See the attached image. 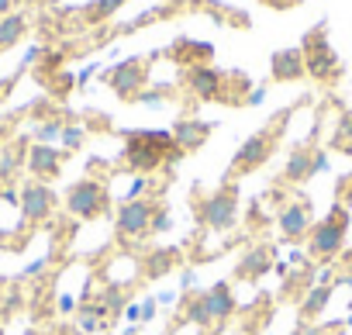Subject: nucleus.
Returning a JSON list of instances; mask_svg holds the SVG:
<instances>
[{
  "mask_svg": "<svg viewBox=\"0 0 352 335\" xmlns=\"http://www.w3.org/2000/svg\"><path fill=\"white\" fill-rule=\"evenodd\" d=\"M221 83H225L221 73H218L214 66H208V63L187 69V87H190L201 100H214V97H221Z\"/></svg>",
  "mask_w": 352,
  "mask_h": 335,
  "instance_id": "obj_13",
  "label": "nucleus"
},
{
  "mask_svg": "<svg viewBox=\"0 0 352 335\" xmlns=\"http://www.w3.org/2000/svg\"><path fill=\"white\" fill-rule=\"evenodd\" d=\"M104 307H107V314L111 318H118V314H124V307H128V297H124V287H118V283H104V290H100V297H97Z\"/></svg>",
  "mask_w": 352,
  "mask_h": 335,
  "instance_id": "obj_21",
  "label": "nucleus"
},
{
  "mask_svg": "<svg viewBox=\"0 0 352 335\" xmlns=\"http://www.w3.org/2000/svg\"><path fill=\"white\" fill-rule=\"evenodd\" d=\"M180 155H187L180 145H176L173 131H159V128H135V131H124V170L145 177L159 166H169Z\"/></svg>",
  "mask_w": 352,
  "mask_h": 335,
  "instance_id": "obj_1",
  "label": "nucleus"
},
{
  "mask_svg": "<svg viewBox=\"0 0 352 335\" xmlns=\"http://www.w3.org/2000/svg\"><path fill=\"white\" fill-rule=\"evenodd\" d=\"M349 325H352V311H349Z\"/></svg>",
  "mask_w": 352,
  "mask_h": 335,
  "instance_id": "obj_45",
  "label": "nucleus"
},
{
  "mask_svg": "<svg viewBox=\"0 0 352 335\" xmlns=\"http://www.w3.org/2000/svg\"><path fill=\"white\" fill-rule=\"evenodd\" d=\"M321 328H324V325H307V321H300V325H297L290 335H324Z\"/></svg>",
  "mask_w": 352,
  "mask_h": 335,
  "instance_id": "obj_35",
  "label": "nucleus"
},
{
  "mask_svg": "<svg viewBox=\"0 0 352 335\" xmlns=\"http://www.w3.org/2000/svg\"><path fill=\"white\" fill-rule=\"evenodd\" d=\"M266 4H270V8H276V11H287V8H294V4H297V0H266Z\"/></svg>",
  "mask_w": 352,
  "mask_h": 335,
  "instance_id": "obj_40",
  "label": "nucleus"
},
{
  "mask_svg": "<svg viewBox=\"0 0 352 335\" xmlns=\"http://www.w3.org/2000/svg\"><path fill=\"white\" fill-rule=\"evenodd\" d=\"M173 263H180V249H155V252L145 259V273H148L152 280H159V277H166V273L173 270Z\"/></svg>",
  "mask_w": 352,
  "mask_h": 335,
  "instance_id": "obj_20",
  "label": "nucleus"
},
{
  "mask_svg": "<svg viewBox=\"0 0 352 335\" xmlns=\"http://www.w3.org/2000/svg\"><path fill=\"white\" fill-rule=\"evenodd\" d=\"M45 266H49V256H42V259H35V263H32V266H28V270H25L21 277H38V273H42Z\"/></svg>",
  "mask_w": 352,
  "mask_h": 335,
  "instance_id": "obj_38",
  "label": "nucleus"
},
{
  "mask_svg": "<svg viewBox=\"0 0 352 335\" xmlns=\"http://www.w3.org/2000/svg\"><path fill=\"white\" fill-rule=\"evenodd\" d=\"M331 294H335L331 283H314V287L304 294V301H300V307H297V318H300V321H311V318L324 314V307L331 304Z\"/></svg>",
  "mask_w": 352,
  "mask_h": 335,
  "instance_id": "obj_17",
  "label": "nucleus"
},
{
  "mask_svg": "<svg viewBox=\"0 0 352 335\" xmlns=\"http://www.w3.org/2000/svg\"><path fill=\"white\" fill-rule=\"evenodd\" d=\"M155 301H159V304H173V301H176V294H173V290H162Z\"/></svg>",
  "mask_w": 352,
  "mask_h": 335,
  "instance_id": "obj_41",
  "label": "nucleus"
},
{
  "mask_svg": "<svg viewBox=\"0 0 352 335\" xmlns=\"http://www.w3.org/2000/svg\"><path fill=\"white\" fill-rule=\"evenodd\" d=\"M276 142H280L276 128H263V131H256L252 138H245V142L239 145L235 159H232V177H239V173H252V170H259L263 162H270Z\"/></svg>",
  "mask_w": 352,
  "mask_h": 335,
  "instance_id": "obj_5",
  "label": "nucleus"
},
{
  "mask_svg": "<svg viewBox=\"0 0 352 335\" xmlns=\"http://www.w3.org/2000/svg\"><path fill=\"white\" fill-rule=\"evenodd\" d=\"M311 155H314L311 145H297V149L290 152L287 166H283V180H290V184H307V180H311Z\"/></svg>",
  "mask_w": 352,
  "mask_h": 335,
  "instance_id": "obj_18",
  "label": "nucleus"
},
{
  "mask_svg": "<svg viewBox=\"0 0 352 335\" xmlns=\"http://www.w3.org/2000/svg\"><path fill=\"white\" fill-rule=\"evenodd\" d=\"M208 135H211V125L208 121H197V118H184L180 125L173 128V138H176V145H180L184 152L201 149L208 142Z\"/></svg>",
  "mask_w": 352,
  "mask_h": 335,
  "instance_id": "obj_16",
  "label": "nucleus"
},
{
  "mask_svg": "<svg viewBox=\"0 0 352 335\" xmlns=\"http://www.w3.org/2000/svg\"><path fill=\"white\" fill-rule=\"evenodd\" d=\"M59 142H63V149H80V145L87 142V131H83L80 125H66V128H63V138H59Z\"/></svg>",
  "mask_w": 352,
  "mask_h": 335,
  "instance_id": "obj_26",
  "label": "nucleus"
},
{
  "mask_svg": "<svg viewBox=\"0 0 352 335\" xmlns=\"http://www.w3.org/2000/svg\"><path fill=\"white\" fill-rule=\"evenodd\" d=\"M76 307H80V304H76L73 294H63V297H59V311H63V314H73Z\"/></svg>",
  "mask_w": 352,
  "mask_h": 335,
  "instance_id": "obj_36",
  "label": "nucleus"
},
{
  "mask_svg": "<svg viewBox=\"0 0 352 335\" xmlns=\"http://www.w3.org/2000/svg\"><path fill=\"white\" fill-rule=\"evenodd\" d=\"M63 128H66L63 121H45V125H38V128H35V138H38L42 145H52V142H59V138H63Z\"/></svg>",
  "mask_w": 352,
  "mask_h": 335,
  "instance_id": "obj_24",
  "label": "nucleus"
},
{
  "mask_svg": "<svg viewBox=\"0 0 352 335\" xmlns=\"http://www.w3.org/2000/svg\"><path fill=\"white\" fill-rule=\"evenodd\" d=\"M204 301H208L214 321H228V318L239 311V297H235V290H232L228 280H214V283L204 290Z\"/></svg>",
  "mask_w": 352,
  "mask_h": 335,
  "instance_id": "obj_12",
  "label": "nucleus"
},
{
  "mask_svg": "<svg viewBox=\"0 0 352 335\" xmlns=\"http://www.w3.org/2000/svg\"><path fill=\"white\" fill-rule=\"evenodd\" d=\"M176 49H180V52H190V56H194V59H201V63L214 52V49H211V45H204V42H176Z\"/></svg>",
  "mask_w": 352,
  "mask_h": 335,
  "instance_id": "obj_27",
  "label": "nucleus"
},
{
  "mask_svg": "<svg viewBox=\"0 0 352 335\" xmlns=\"http://www.w3.org/2000/svg\"><path fill=\"white\" fill-rule=\"evenodd\" d=\"M107 208H111V194L97 180H76L66 191V211L80 221H94V218L107 215Z\"/></svg>",
  "mask_w": 352,
  "mask_h": 335,
  "instance_id": "obj_4",
  "label": "nucleus"
},
{
  "mask_svg": "<svg viewBox=\"0 0 352 335\" xmlns=\"http://www.w3.org/2000/svg\"><path fill=\"white\" fill-rule=\"evenodd\" d=\"M335 201H338V204H345V208L352 204V170L338 180V187H335Z\"/></svg>",
  "mask_w": 352,
  "mask_h": 335,
  "instance_id": "obj_29",
  "label": "nucleus"
},
{
  "mask_svg": "<svg viewBox=\"0 0 352 335\" xmlns=\"http://www.w3.org/2000/svg\"><path fill=\"white\" fill-rule=\"evenodd\" d=\"M0 307H4V294H0Z\"/></svg>",
  "mask_w": 352,
  "mask_h": 335,
  "instance_id": "obj_44",
  "label": "nucleus"
},
{
  "mask_svg": "<svg viewBox=\"0 0 352 335\" xmlns=\"http://www.w3.org/2000/svg\"><path fill=\"white\" fill-rule=\"evenodd\" d=\"M11 4H14V0H0V18H8V11H11Z\"/></svg>",
  "mask_w": 352,
  "mask_h": 335,
  "instance_id": "obj_42",
  "label": "nucleus"
},
{
  "mask_svg": "<svg viewBox=\"0 0 352 335\" xmlns=\"http://www.w3.org/2000/svg\"><path fill=\"white\" fill-rule=\"evenodd\" d=\"M4 239H8V232H4V228H0V246H4Z\"/></svg>",
  "mask_w": 352,
  "mask_h": 335,
  "instance_id": "obj_43",
  "label": "nucleus"
},
{
  "mask_svg": "<svg viewBox=\"0 0 352 335\" xmlns=\"http://www.w3.org/2000/svg\"><path fill=\"white\" fill-rule=\"evenodd\" d=\"M304 66H307V73L314 76V80H331L335 73H338V56L328 49V42H324V28H314L307 39H304Z\"/></svg>",
  "mask_w": 352,
  "mask_h": 335,
  "instance_id": "obj_7",
  "label": "nucleus"
},
{
  "mask_svg": "<svg viewBox=\"0 0 352 335\" xmlns=\"http://www.w3.org/2000/svg\"><path fill=\"white\" fill-rule=\"evenodd\" d=\"M56 211V194L49 191V184H25L21 187V218L38 225Z\"/></svg>",
  "mask_w": 352,
  "mask_h": 335,
  "instance_id": "obj_9",
  "label": "nucleus"
},
{
  "mask_svg": "<svg viewBox=\"0 0 352 335\" xmlns=\"http://www.w3.org/2000/svg\"><path fill=\"white\" fill-rule=\"evenodd\" d=\"M135 100H138V104H145V107H159V104L166 100V90H142Z\"/></svg>",
  "mask_w": 352,
  "mask_h": 335,
  "instance_id": "obj_31",
  "label": "nucleus"
},
{
  "mask_svg": "<svg viewBox=\"0 0 352 335\" xmlns=\"http://www.w3.org/2000/svg\"><path fill=\"white\" fill-rule=\"evenodd\" d=\"M124 318H128L131 325H142V304H135V301H131V304L124 307Z\"/></svg>",
  "mask_w": 352,
  "mask_h": 335,
  "instance_id": "obj_37",
  "label": "nucleus"
},
{
  "mask_svg": "<svg viewBox=\"0 0 352 335\" xmlns=\"http://www.w3.org/2000/svg\"><path fill=\"white\" fill-rule=\"evenodd\" d=\"M107 83H111V90H114L121 100H135V97L142 94V87H145V63H142V59H124V63H118V66L107 73Z\"/></svg>",
  "mask_w": 352,
  "mask_h": 335,
  "instance_id": "obj_8",
  "label": "nucleus"
},
{
  "mask_svg": "<svg viewBox=\"0 0 352 335\" xmlns=\"http://www.w3.org/2000/svg\"><path fill=\"white\" fill-rule=\"evenodd\" d=\"M276 225H280L283 239H304V235L311 232V211H307V204H304V201L283 204L280 215H276Z\"/></svg>",
  "mask_w": 352,
  "mask_h": 335,
  "instance_id": "obj_11",
  "label": "nucleus"
},
{
  "mask_svg": "<svg viewBox=\"0 0 352 335\" xmlns=\"http://www.w3.org/2000/svg\"><path fill=\"white\" fill-rule=\"evenodd\" d=\"M328 152L324 149H314V155H311V177H318V173H328Z\"/></svg>",
  "mask_w": 352,
  "mask_h": 335,
  "instance_id": "obj_30",
  "label": "nucleus"
},
{
  "mask_svg": "<svg viewBox=\"0 0 352 335\" xmlns=\"http://www.w3.org/2000/svg\"><path fill=\"white\" fill-rule=\"evenodd\" d=\"M197 218L211 232H232L239 225V187L235 184H225L221 191L208 194L197 204Z\"/></svg>",
  "mask_w": 352,
  "mask_h": 335,
  "instance_id": "obj_3",
  "label": "nucleus"
},
{
  "mask_svg": "<svg viewBox=\"0 0 352 335\" xmlns=\"http://www.w3.org/2000/svg\"><path fill=\"white\" fill-rule=\"evenodd\" d=\"M25 18L21 14H8V18H0V49H8V45H14L21 35H25Z\"/></svg>",
  "mask_w": 352,
  "mask_h": 335,
  "instance_id": "obj_23",
  "label": "nucleus"
},
{
  "mask_svg": "<svg viewBox=\"0 0 352 335\" xmlns=\"http://www.w3.org/2000/svg\"><path fill=\"white\" fill-rule=\"evenodd\" d=\"M145 191H148V180H145V177H138V173H135V177H131V184H128V191H124V197H121V201H142V194H145Z\"/></svg>",
  "mask_w": 352,
  "mask_h": 335,
  "instance_id": "obj_28",
  "label": "nucleus"
},
{
  "mask_svg": "<svg viewBox=\"0 0 352 335\" xmlns=\"http://www.w3.org/2000/svg\"><path fill=\"white\" fill-rule=\"evenodd\" d=\"M270 73H273V80H280V83L300 80V76L307 73V66H304V52H300V49H280V52H273V59H270Z\"/></svg>",
  "mask_w": 352,
  "mask_h": 335,
  "instance_id": "obj_14",
  "label": "nucleus"
},
{
  "mask_svg": "<svg viewBox=\"0 0 352 335\" xmlns=\"http://www.w3.org/2000/svg\"><path fill=\"white\" fill-rule=\"evenodd\" d=\"M152 218H155V208L145 197L142 201H121L118 211H114V228L124 242L128 239H145L152 232Z\"/></svg>",
  "mask_w": 352,
  "mask_h": 335,
  "instance_id": "obj_6",
  "label": "nucleus"
},
{
  "mask_svg": "<svg viewBox=\"0 0 352 335\" xmlns=\"http://www.w3.org/2000/svg\"><path fill=\"white\" fill-rule=\"evenodd\" d=\"M184 321H190V325L201 328V332L214 328V318H211V307H208L204 294H190V297L184 301Z\"/></svg>",
  "mask_w": 352,
  "mask_h": 335,
  "instance_id": "obj_19",
  "label": "nucleus"
},
{
  "mask_svg": "<svg viewBox=\"0 0 352 335\" xmlns=\"http://www.w3.org/2000/svg\"><path fill=\"white\" fill-rule=\"evenodd\" d=\"M180 287H184V290L197 287V270H184V273H180Z\"/></svg>",
  "mask_w": 352,
  "mask_h": 335,
  "instance_id": "obj_39",
  "label": "nucleus"
},
{
  "mask_svg": "<svg viewBox=\"0 0 352 335\" xmlns=\"http://www.w3.org/2000/svg\"><path fill=\"white\" fill-rule=\"evenodd\" d=\"M349 225H352V211L335 201L331 211L318 225H311V232H307V252L314 259H335L342 252V246H345Z\"/></svg>",
  "mask_w": 352,
  "mask_h": 335,
  "instance_id": "obj_2",
  "label": "nucleus"
},
{
  "mask_svg": "<svg viewBox=\"0 0 352 335\" xmlns=\"http://www.w3.org/2000/svg\"><path fill=\"white\" fill-rule=\"evenodd\" d=\"M331 149L352 155V111H342V118L335 125V135H331Z\"/></svg>",
  "mask_w": 352,
  "mask_h": 335,
  "instance_id": "obj_22",
  "label": "nucleus"
},
{
  "mask_svg": "<svg viewBox=\"0 0 352 335\" xmlns=\"http://www.w3.org/2000/svg\"><path fill=\"white\" fill-rule=\"evenodd\" d=\"M169 228H173V218H169L166 211H159V215L152 218V232L159 235V232H169Z\"/></svg>",
  "mask_w": 352,
  "mask_h": 335,
  "instance_id": "obj_33",
  "label": "nucleus"
},
{
  "mask_svg": "<svg viewBox=\"0 0 352 335\" xmlns=\"http://www.w3.org/2000/svg\"><path fill=\"white\" fill-rule=\"evenodd\" d=\"M128 4V0H94V4H90V18L94 21H100V18H111L118 8H124Z\"/></svg>",
  "mask_w": 352,
  "mask_h": 335,
  "instance_id": "obj_25",
  "label": "nucleus"
},
{
  "mask_svg": "<svg viewBox=\"0 0 352 335\" xmlns=\"http://www.w3.org/2000/svg\"><path fill=\"white\" fill-rule=\"evenodd\" d=\"M155 307H159L155 297H142V325H148V321L155 318Z\"/></svg>",
  "mask_w": 352,
  "mask_h": 335,
  "instance_id": "obj_32",
  "label": "nucleus"
},
{
  "mask_svg": "<svg viewBox=\"0 0 352 335\" xmlns=\"http://www.w3.org/2000/svg\"><path fill=\"white\" fill-rule=\"evenodd\" d=\"M273 256H276V249H273V246H252V249H249V252H242V259L235 263V277H239V280L256 283L259 277H266V273H270Z\"/></svg>",
  "mask_w": 352,
  "mask_h": 335,
  "instance_id": "obj_10",
  "label": "nucleus"
},
{
  "mask_svg": "<svg viewBox=\"0 0 352 335\" xmlns=\"http://www.w3.org/2000/svg\"><path fill=\"white\" fill-rule=\"evenodd\" d=\"M28 170L35 173V177H56L59 170H63V152L56 149V145H42V142H35L32 145V152H28Z\"/></svg>",
  "mask_w": 352,
  "mask_h": 335,
  "instance_id": "obj_15",
  "label": "nucleus"
},
{
  "mask_svg": "<svg viewBox=\"0 0 352 335\" xmlns=\"http://www.w3.org/2000/svg\"><path fill=\"white\" fill-rule=\"evenodd\" d=\"M263 100H266V87H252V90H249V97H245V104H249V107H259Z\"/></svg>",
  "mask_w": 352,
  "mask_h": 335,
  "instance_id": "obj_34",
  "label": "nucleus"
}]
</instances>
